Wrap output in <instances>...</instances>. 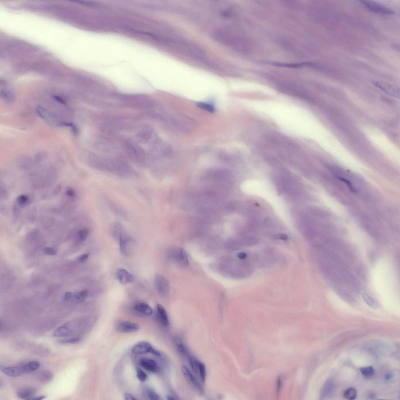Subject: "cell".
<instances>
[{"label": "cell", "instance_id": "obj_1", "mask_svg": "<svg viewBox=\"0 0 400 400\" xmlns=\"http://www.w3.org/2000/svg\"><path fill=\"white\" fill-rule=\"evenodd\" d=\"M91 166L101 171L107 172L123 177L136 175V172L130 165L121 159L106 158L93 155L89 160Z\"/></svg>", "mask_w": 400, "mask_h": 400}, {"label": "cell", "instance_id": "obj_2", "mask_svg": "<svg viewBox=\"0 0 400 400\" xmlns=\"http://www.w3.org/2000/svg\"><path fill=\"white\" fill-rule=\"evenodd\" d=\"M123 104L129 107L138 109H147L153 107V103L151 99L146 96L137 95H126L118 97Z\"/></svg>", "mask_w": 400, "mask_h": 400}, {"label": "cell", "instance_id": "obj_3", "mask_svg": "<svg viewBox=\"0 0 400 400\" xmlns=\"http://www.w3.org/2000/svg\"><path fill=\"white\" fill-rule=\"evenodd\" d=\"M114 236L119 240L121 253L126 256L131 255L133 249V240L125 232L123 226L117 231Z\"/></svg>", "mask_w": 400, "mask_h": 400}, {"label": "cell", "instance_id": "obj_4", "mask_svg": "<svg viewBox=\"0 0 400 400\" xmlns=\"http://www.w3.org/2000/svg\"><path fill=\"white\" fill-rule=\"evenodd\" d=\"M125 150L132 160L138 163L144 164L145 162V156L143 150L133 141H126L124 145Z\"/></svg>", "mask_w": 400, "mask_h": 400}, {"label": "cell", "instance_id": "obj_5", "mask_svg": "<svg viewBox=\"0 0 400 400\" xmlns=\"http://www.w3.org/2000/svg\"><path fill=\"white\" fill-rule=\"evenodd\" d=\"M373 85L386 93L397 98H400V89L396 85L382 81H373Z\"/></svg>", "mask_w": 400, "mask_h": 400}, {"label": "cell", "instance_id": "obj_6", "mask_svg": "<svg viewBox=\"0 0 400 400\" xmlns=\"http://www.w3.org/2000/svg\"><path fill=\"white\" fill-rule=\"evenodd\" d=\"M132 352L136 354H143L150 353L157 356H161L160 353L154 349L149 343L146 342H139L132 348Z\"/></svg>", "mask_w": 400, "mask_h": 400}, {"label": "cell", "instance_id": "obj_7", "mask_svg": "<svg viewBox=\"0 0 400 400\" xmlns=\"http://www.w3.org/2000/svg\"><path fill=\"white\" fill-rule=\"evenodd\" d=\"M362 3L371 11L385 15L394 14L395 12L390 9L378 3L370 1H361Z\"/></svg>", "mask_w": 400, "mask_h": 400}, {"label": "cell", "instance_id": "obj_8", "mask_svg": "<svg viewBox=\"0 0 400 400\" xmlns=\"http://www.w3.org/2000/svg\"><path fill=\"white\" fill-rule=\"evenodd\" d=\"M0 370L5 375L11 377H16L29 372L27 364L10 367L1 366Z\"/></svg>", "mask_w": 400, "mask_h": 400}, {"label": "cell", "instance_id": "obj_9", "mask_svg": "<svg viewBox=\"0 0 400 400\" xmlns=\"http://www.w3.org/2000/svg\"><path fill=\"white\" fill-rule=\"evenodd\" d=\"M154 284L158 292L162 296H167L169 290L168 281L165 277L160 274L155 275Z\"/></svg>", "mask_w": 400, "mask_h": 400}, {"label": "cell", "instance_id": "obj_10", "mask_svg": "<svg viewBox=\"0 0 400 400\" xmlns=\"http://www.w3.org/2000/svg\"><path fill=\"white\" fill-rule=\"evenodd\" d=\"M182 374L186 379L195 388L196 390L201 394L204 393L203 387L198 380L191 373V371L185 366H182Z\"/></svg>", "mask_w": 400, "mask_h": 400}, {"label": "cell", "instance_id": "obj_11", "mask_svg": "<svg viewBox=\"0 0 400 400\" xmlns=\"http://www.w3.org/2000/svg\"><path fill=\"white\" fill-rule=\"evenodd\" d=\"M140 328V325L138 324L125 321L118 323L117 325L116 329L120 333H129L136 332Z\"/></svg>", "mask_w": 400, "mask_h": 400}, {"label": "cell", "instance_id": "obj_12", "mask_svg": "<svg viewBox=\"0 0 400 400\" xmlns=\"http://www.w3.org/2000/svg\"><path fill=\"white\" fill-rule=\"evenodd\" d=\"M140 364L146 370L151 373H157L159 370V365L154 360L151 359L141 358L140 361Z\"/></svg>", "mask_w": 400, "mask_h": 400}, {"label": "cell", "instance_id": "obj_13", "mask_svg": "<svg viewBox=\"0 0 400 400\" xmlns=\"http://www.w3.org/2000/svg\"><path fill=\"white\" fill-rule=\"evenodd\" d=\"M37 392L35 388L27 387L22 388L17 391L16 395L21 399L30 400Z\"/></svg>", "mask_w": 400, "mask_h": 400}, {"label": "cell", "instance_id": "obj_14", "mask_svg": "<svg viewBox=\"0 0 400 400\" xmlns=\"http://www.w3.org/2000/svg\"><path fill=\"white\" fill-rule=\"evenodd\" d=\"M117 278L118 281L122 284H126L131 283L133 281L134 278L132 275L126 269L120 268L117 272Z\"/></svg>", "mask_w": 400, "mask_h": 400}, {"label": "cell", "instance_id": "obj_15", "mask_svg": "<svg viewBox=\"0 0 400 400\" xmlns=\"http://www.w3.org/2000/svg\"><path fill=\"white\" fill-rule=\"evenodd\" d=\"M134 308L136 311L144 315H151L153 313L151 307L145 302H138L135 304Z\"/></svg>", "mask_w": 400, "mask_h": 400}, {"label": "cell", "instance_id": "obj_16", "mask_svg": "<svg viewBox=\"0 0 400 400\" xmlns=\"http://www.w3.org/2000/svg\"><path fill=\"white\" fill-rule=\"evenodd\" d=\"M174 255L175 257V259L179 264L186 267L189 265L187 255L184 249H179Z\"/></svg>", "mask_w": 400, "mask_h": 400}, {"label": "cell", "instance_id": "obj_17", "mask_svg": "<svg viewBox=\"0 0 400 400\" xmlns=\"http://www.w3.org/2000/svg\"><path fill=\"white\" fill-rule=\"evenodd\" d=\"M153 133V130L151 129L145 128L140 131L137 134L136 137L141 142H147L151 138Z\"/></svg>", "mask_w": 400, "mask_h": 400}, {"label": "cell", "instance_id": "obj_18", "mask_svg": "<svg viewBox=\"0 0 400 400\" xmlns=\"http://www.w3.org/2000/svg\"><path fill=\"white\" fill-rule=\"evenodd\" d=\"M156 310L158 316L163 324L165 326L169 325V320L168 316L166 311H165L163 307L161 305L158 304L156 306Z\"/></svg>", "mask_w": 400, "mask_h": 400}, {"label": "cell", "instance_id": "obj_19", "mask_svg": "<svg viewBox=\"0 0 400 400\" xmlns=\"http://www.w3.org/2000/svg\"><path fill=\"white\" fill-rule=\"evenodd\" d=\"M37 376L38 379L39 381L43 383H46L51 381L54 375L51 371L44 369L39 371L38 372Z\"/></svg>", "mask_w": 400, "mask_h": 400}, {"label": "cell", "instance_id": "obj_20", "mask_svg": "<svg viewBox=\"0 0 400 400\" xmlns=\"http://www.w3.org/2000/svg\"><path fill=\"white\" fill-rule=\"evenodd\" d=\"M71 332L69 324H65L56 329L53 334L54 337H62L68 335Z\"/></svg>", "mask_w": 400, "mask_h": 400}, {"label": "cell", "instance_id": "obj_21", "mask_svg": "<svg viewBox=\"0 0 400 400\" xmlns=\"http://www.w3.org/2000/svg\"><path fill=\"white\" fill-rule=\"evenodd\" d=\"M36 112L38 115L41 118H43L44 120L51 124H54L55 121L53 119V117L46 109L42 107H38L36 109Z\"/></svg>", "mask_w": 400, "mask_h": 400}, {"label": "cell", "instance_id": "obj_22", "mask_svg": "<svg viewBox=\"0 0 400 400\" xmlns=\"http://www.w3.org/2000/svg\"><path fill=\"white\" fill-rule=\"evenodd\" d=\"M360 370L362 375L366 378H371L373 376L375 373V369L371 366L361 368Z\"/></svg>", "mask_w": 400, "mask_h": 400}, {"label": "cell", "instance_id": "obj_23", "mask_svg": "<svg viewBox=\"0 0 400 400\" xmlns=\"http://www.w3.org/2000/svg\"><path fill=\"white\" fill-rule=\"evenodd\" d=\"M343 396L348 400L355 399L357 396V391L353 388L348 389L345 391Z\"/></svg>", "mask_w": 400, "mask_h": 400}, {"label": "cell", "instance_id": "obj_24", "mask_svg": "<svg viewBox=\"0 0 400 400\" xmlns=\"http://www.w3.org/2000/svg\"><path fill=\"white\" fill-rule=\"evenodd\" d=\"M363 300L368 305L371 307L376 308L377 304L374 300L370 296L366 293H363L362 294Z\"/></svg>", "mask_w": 400, "mask_h": 400}, {"label": "cell", "instance_id": "obj_25", "mask_svg": "<svg viewBox=\"0 0 400 400\" xmlns=\"http://www.w3.org/2000/svg\"><path fill=\"white\" fill-rule=\"evenodd\" d=\"M198 107L210 113H214L215 112V107L213 105L209 103L200 102L197 104Z\"/></svg>", "mask_w": 400, "mask_h": 400}, {"label": "cell", "instance_id": "obj_26", "mask_svg": "<svg viewBox=\"0 0 400 400\" xmlns=\"http://www.w3.org/2000/svg\"><path fill=\"white\" fill-rule=\"evenodd\" d=\"M88 292L87 290H82L77 292L76 294L75 297L76 301L79 302H81L85 301L88 296Z\"/></svg>", "mask_w": 400, "mask_h": 400}, {"label": "cell", "instance_id": "obj_27", "mask_svg": "<svg viewBox=\"0 0 400 400\" xmlns=\"http://www.w3.org/2000/svg\"><path fill=\"white\" fill-rule=\"evenodd\" d=\"M1 96L7 102H11L14 99L13 94L10 92L3 91L1 92Z\"/></svg>", "mask_w": 400, "mask_h": 400}, {"label": "cell", "instance_id": "obj_28", "mask_svg": "<svg viewBox=\"0 0 400 400\" xmlns=\"http://www.w3.org/2000/svg\"><path fill=\"white\" fill-rule=\"evenodd\" d=\"M243 242L246 246H251L256 244L258 243V240L255 237H247L244 238Z\"/></svg>", "mask_w": 400, "mask_h": 400}, {"label": "cell", "instance_id": "obj_29", "mask_svg": "<svg viewBox=\"0 0 400 400\" xmlns=\"http://www.w3.org/2000/svg\"><path fill=\"white\" fill-rule=\"evenodd\" d=\"M176 346H177L179 352L182 355H185L187 354L186 351L182 340L179 338H176Z\"/></svg>", "mask_w": 400, "mask_h": 400}, {"label": "cell", "instance_id": "obj_30", "mask_svg": "<svg viewBox=\"0 0 400 400\" xmlns=\"http://www.w3.org/2000/svg\"><path fill=\"white\" fill-rule=\"evenodd\" d=\"M199 372L200 374L202 381L205 382L206 381V368L203 363L199 362Z\"/></svg>", "mask_w": 400, "mask_h": 400}, {"label": "cell", "instance_id": "obj_31", "mask_svg": "<svg viewBox=\"0 0 400 400\" xmlns=\"http://www.w3.org/2000/svg\"><path fill=\"white\" fill-rule=\"evenodd\" d=\"M80 338L79 337L73 338L69 339H63L59 340L58 343L59 344L62 345H64L67 344H73L77 343V342L80 341Z\"/></svg>", "mask_w": 400, "mask_h": 400}, {"label": "cell", "instance_id": "obj_32", "mask_svg": "<svg viewBox=\"0 0 400 400\" xmlns=\"http://www.w3.org/2000/svg\"><path fill=\"white\" fill-rule=\"evenodd\" d=\"M147 395L149 399L151 400L159 399V395L154 390L151 389H148L147 390Z\"/></svg>", "mask_w": 400, "mask_h": 400}, {"label": "cell", "instance_id": "obj_33", "mask_svg": "<svg viewBox=\"0 0 400 400\" xmlns=\"http://www.w3.org/2000/svg\"><path fill=\"white\" fill-rule=\"evenodd\" d=\"M59 126H63V127H68L71 128L72 129V132L75 135H77L78 133V129H77L76 126L72 122H60L59 123Z\"/></svg>", "mask_w": 400, "mask_h": 400}, {"label": "cell", "instance_id": "obj_34", "mask_svg": "<svg viewBox=\"0 0 400 400\" xmlns=\"http://www.w3.org/2000/svg\"><path fill=\"white\" fill-rule=\"evenodd\" d=\"M136 376L140 381L144 382L146 380L147 375L142 370L139 368H136Z\"/></svg>", "mask_w": 400, "mask_h": 400}, {"label": "cell", "instance_id": "obj_35", "mask_svg": "<svg viewBox=\"0 0 400 400\" xmlns=\"http://www.w3.org/2000/svg\"><path fill=\"white\" fill-rule=\"evenodd\" d=\"M27 364L30 372L37 370L40 366L39 363L36 361H31L27 363Z\"/></svg>", "mask_w": 400, "mask_h": 400}, {"label": "cell", "instance_id": "obj_36", "mask_svg": "<svg viewBox=\"0 0 400 400\" xmlns=\"http://www.w3.org/2000/svg\"><path fill=\"white\" fill-rule=\"evenodd\" d=\"M89 232L87 229H82L79 232L78 237L79 239L81 241H85L89 236Z\"/></svg>", "mask_w": 400, "mask_h": 400}, {"label": "cell", "instance_id": "obj_37", "mask_svg": "<svg viewBox=\"0 0 400 400\" xmlns=\"http://www.w3.org/2000/svg\"><path fill=\"white\" fill-rule=\"evenodd\" d=\"M189 362L193 370L196 373H197L199 372V362L193 358H190Z\"/></svg>", "mask_w": 400, "mask_h": 400}, {"label": "cell", "instance_id": "obj_38", "mask_svg": "<svg viewBox=\"0 0 400 400\" xmlns=\"http://www.w3.org/2000/svg\"><path fill=\"white\" fill-rule=\"evenodd\" d=\"M108 204L109 206H111L110 207L111 209H112V210H113L114 212L117 213V214L118 215H122L123 216H124L123 215H124V212L122 211L121 209H120L119 208H118L117 206H116V205H115V204H112V202H111L110 201H108Z\"/></svg>", "mask_w": 400, "mask_h": 400}, {"label": "cell", "instance_id": "obj_39", "mask_svg": "<svg viewBox=\"0 0 400 400\" xmlns=\"http://www.w3.org/2000/svg\"><path fill=\"white\" fill-rule=\"evenodd\" d=\"M44 252L47 255H54L56 254V251L53 248L46 247L44 249Z\"/></svg>", "mask_w": 400, "mask_h": 400}, {"label": "cell", "instance_id": "obj_40", "mask_svg": "<svg viewBox=\"0 0 400 400\" xmlns=\"http://www.w3.org/2000/svg\"><path fill=\"white\" fill-rule=\"evenodd\" d=\"M28 199L25 196H21L19 197L18 199V203L21 205H25L27 203Z\"/></svg>", "mask_w": 400, "mask_h": 400}, {"label": "cell", "instance_id": "obj_41", "mask_svg": "<svg viewBox=\"0 0 400 400\" xmlns=\"http://www.w3.org/2000/svg\"><path fill=\"white\" fill-rule=\"evenodd\" d=\"M274 238L276 240L281 239L283 240H286L288 239V237L287 236L284 234H280L278 235H276L274 237Z\"/></svg>", "mask_w": 400, "mask_h": 400}, {"label": "cell", "instance_id": "obj_42", "mask_svg": "<svg viewBox=\"0 0 400 400\" xmlns=\"http://www.w3.org/2000/svg\"><path fill=\"white\" fill-rule=\"evenodd\" d=\"M89 253L83 254V255H80V256L79 257V260L81 262H85V261H86V260H87L88 258H89Z\"/></svg>", "mask_w": 400, "mask_h": 400}, {"label": "cell", "instance_id": "obj_43", "mask_svg": "<svg viewBox=\"0 0 400 400\" xmlns=\"http://www.w3.org/2000/svg\"><path fill=\"white\" fill-rule=\"evenodd\" d=\"M282 385V378L280 376L278 379L277 383V393L279 394V392L280 391Z\"/></svg>", "mask_w": 400, "mask_h": 400}, {"label": "cell", "instance_id": "obj_44", "mask_svg": "<svg viewBox=\"0 0 400 400\" xmlns=\"http://www.w3.org/2000/svg\"><path fill=\"white\" fill-rule=\"evenodd\" d=\"M125 399L126 400H136V398L130 393H126L124 395Z\"/></svg>", "mask_w": 400, "mask_h": 400}, {"label": "cell", "instance_id": "obj_45", "mask_svg": "<svg viewBox=\"0 0 400 400\" xmlns=\"http://www.w3.org/2000/svg\"><path fill=\"white\" fill-rule=\"evenodd\" d=\"M237 256L240 259L244 260L247 258V255L244 252H240L237 254Z\"/></svg>", "mask_w": 400, "mask_h": 400}, {"label": "cell", "instance_id": "obj_46", "mask_svg": "<svg viewBox=\"0 0 400 400\" xmlns=\"http://www.w3.org/2000/svg\"><path fill=\"white\" fill-rule=\"evenodd\" d=\"M46 398L45 395H39V396H33L30 400H41L44 399Z\"/></svg>", "mask_w": 400, "mask_h": 400}, {"label": "cell", "instance_id": "obj_47", "mask_svg": "<svg viewBox=\"0 0 400 400\" xmlns=\"http://www.w3.org/2000/svg\"><path fill=\"white\" fill-rule=\"evenodd\" d=\"M72 296V293L71 292H67L64 295V299L65 300H68V299H71Z\"/></svg>", "mask_w": 400, "mask_h": 400}, {"label": "cell", "instance_id": "obj_48", "mask_svg": "<svg viewBox=\"0 0 400 400\" xmlns=\"http://www.w3.org/2000/svg\"><path fill=\"white\" fill-rule=\"evenodd\" d=\"M391 48H393V49L396 50V51H397L399 52L400 46L399 45H397V44H392L391 45Z\"/></svg>", "mask_w": 400, "mask_h": 400}, {"label": "cell", "instance_id": "obj_49", "mask_svg": "<svg viewBox=\"0 0 400 400\" xmlns=\"http://www.w3.org/2000/svg\"><path fill=\"white\" fill-rule=\"evenodd\" d=\"M54 98L55 99H56V101H58V102H60V103H62V104H65V102L62 99L60 98V97L56 96H55L54 97Z\"/></svg>", "mask_w": 400, "mask_h": 400}, {"label": "cell", "instance_id": "obj_50", "mask_svg": "<svg viewBox=\"0 0 400 400\" xmlns=\"http://www.w3.org/2000/svg\"><path fill=\"white\" fill-rule=\"evenodd\" d=\"M167 400H175L177 399L175 398V397L172 396V395H167Z\"/></svg>", "mask_w": 400, "mask_h": 400}, {"label": "cell", "instance_id": "obj_51", "mask_svg": "<svg viewBox=\"0 0 400 400\" xmlns=\"http://www.w3.org/2000/svg\"><path fill=\"white\" fill-rule=\"evenodd\" d=\"M392 378V375H390V374H389V375L388 374V375H386L385 376V379L387 380L390 379Z\"/></svg>", "mask_w": 400, "mask_h": 400}]
</instances>
